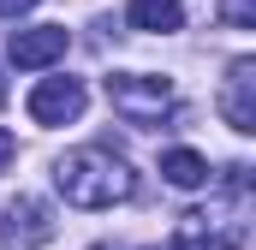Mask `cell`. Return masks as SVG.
Returning <instances> with one entry per match:
<instances>
[{
	"instance_id": "obj_1",
	"label": "cell",
	"mask_w": 256,
	"mask_h": 250,
	"mask_svg": "<svg viewBox=\"0 0 256 250\" xmlns=\"http://www.w3.org/2000/svg\"><path fill=\"white\" fill-rule=\"evenodd\" d=\"M54 185H60V196L72 208H114V202H126L131 190H137V173H131L108 143H84V149L60 155Z\"/></svg>"
},
{
	"instance_id": "obj_2",
	"label": "cell",
	"mask_w": 256,
	"mask_h": 250,
	"mask_svg": "<svg viewBox=\"0 0 256 250\" xmlns=\"http://www.w3.org/2000/svg\"><path fill=\"white\" fill-rule=\"evenodd\" d=\"M108 102L126 125H161V114L173 108V84L149 78V72H114L108 78Z\"/></svg>"
},
{
	"instance_id": "obj_3",
	"label": "cell",
	"mask_w": 256,
	"mask_h": 250,
	"mask_svg": "<svg viewBox=\"0 0 256 250\" xmlns=\"http://www.w3.org/2000/svg\"><path fill=\"white\" fill-rule=\"evenodd\" d=\"M30 120L36 125H72L84 120V108H90V90L78 84V78H42L36 90H30Z\"/></svg>"
},
{
	"instance_id": "obj_4",
	"label": "cell",
	"mask_w": 256,
	"mask_h": 250,
	"mask_svg": "<svg viewBox=\"0 0 256 250\" xmlns=\"http://www.w3.org/2000/svg\"><path fill=\"white\" fill-rule=\"evenodd\" d=\"M66 48H72L66 24H30V30H12V42H6V60L18 66V72H42V66L66 60Z\"/></svg>"
},
{
	"instance_id": "obj_5",
	"label": "cell",
	"mask_w": 256,
	"mask_h": 250,
	"mask_svg": "<svg viewBox=\"0 0 256 250\" xmlns=\"http://www.w3.org/2000/svg\"><path fill=\"white\" fill-rule=\"evenodd\" d=\"M220 120L232 125L238 137L256 131V60H232L226 84H220Z\"/></svg>"
},
{
	"instance_id": "obj_6",
	"label": "cell",
	"mask_w": 256,
	"mask_h": 250,
	"mask_svg": "<svg viewBox=\"0 0 256 250\" xmlns=\"http://www.w3.org/2000/svg\"><path fill=\"white\" fill-rule=\"evenodd\" d=\"M6 238H12V244H48V238H54V214H48V202L18 196V202L6 208Z\"/></svg>"
},
{
	"instance_id": "obj_7",
	"label": "cell",
	"mask_w": 256,
	"mask_h": 250,
	"mask_svg": "<svg viewBox=\"0 0 256 250\" xmlns=\"http://www.w3.org/2000/svg\"><path fill=\"white\" fill-rule=\"evenodd\" d=\"M126 24L131 30H149V36H173V30H185V6L179 0H131Z\"/></svg>"
},
{
	"instance_id": "obj_8",
	"label": "cell",
	"mask_w": 256,
	"mask_h": 250,
	"mask_svg": "<svg viewBox=\"0 0 256 250\" xmlns=\"http://www.w3.org/2000/svg\"><path fill=\"white\" fill-rule=\"evenodd\" d=\"M161 179L173 190H196V185H208V161L196 149H167L161 155Z\"/></svg>"
},
{
	"instance_id": "obj_9",
	"label": "cell",
	"mask_w": 256,
	"mask_h": 250,
	"mask_svg": "<svg viewBox=\"0 0 256 250\" xmlns=\"http://www.w3.org/2000/svg\"><path fill=\"white\" fill-rule=\"evenodd\" d=\"M220 24L226 30H256V0H220Z\"/></svg>"
},
{
	"instance_id": "obj_10",
	"label": "cell",
	"mask_w": 256,
	"mask_h": 250,
	"mask_svg": "<svg viewBox=\"0 0 256 250\" xmlns=\"http://www.w3.org/2000/svg\"><path fill=\"white\" fill-rule=\"evenodd\" d=\"M12 155H18V137H12V131L0 125V173H6V161H12Z\"/></svg>"
},
{
	"instance_id": "obj_11",
	"label": "cell",
	"mask_w": 256,
	"mask_h": 250,
	"mask_svg": "<svg viewBox=\"0 0 256 250\" xmlns=\"http://www.w3.org/2000/svg\"><path fill=\"white\" fill-rule=\"evenodd\" d=\"M36 0H0V18H18V12H30Z\"/></svg>"
},
{
	"instance_id": "obj_12",
	"label": "cell",
	"mask_w": 256,
	"mask_h": 250,
	"mask_svg": "<svg viewBox=\"0 0 256 250\" xmlns=\"http://www.w3.org/2000/svg\"><path fill=\"white\" fill-rule=\"evenodd\" d=\"M0 102H6V78H0Z\"/></svg>"
}]
</instances>
